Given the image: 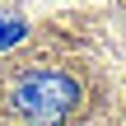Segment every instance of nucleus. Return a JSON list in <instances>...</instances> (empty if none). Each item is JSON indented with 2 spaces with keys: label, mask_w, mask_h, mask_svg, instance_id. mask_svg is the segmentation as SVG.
I'll return each mask as SVG.
<instances>
[{
  "label": "nucleus",
  "mask_w": 126,
  "mask_h": 126,
  "mask_svg": "<svg viewBox=\"0 0 126 126\" xmlns=\"http://www.w3.org/2000/svg\"><path fill=\"white\" fill-rule=\"evenodd\" d=\"M79 79L65 70H33L14 84L9 108L23 126H65L70 112L79 108Z\"/></svg>",
  "instance_id": "f257e3e1"
},
{
  "label": "nucleus",
  "mask_w": 126,
  "mask_h": 126,
  "mask_svg": "<svg viewBox=\"0 0 126 126\" xmlns=\"http://www.w3.org/2000/svg\"><path fill=\"white\" fill-rule=\"evenodd\" d=\"M23 33H28V23H23V19H0V47H14Z\"/></svg>",
  "instance_id": "f03ea898"
}]
</instances>
